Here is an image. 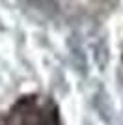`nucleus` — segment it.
Wrapping results in <instances>:
<instances>
[{
    "label": "nucleus",
    "mask_w": 123,
    "mask_h": 125,
    "mask_svg": "<svg viewBox=\"0 0 123 125\" xmlns=\"http://www.w3.org/2000/svg\"><path fill=\"white\" fill-rule=\"evenodd\" d=\"M0 125H62V118L58 104L49 95L26 94L0 110Z\"/></svg>",
    "instance_id": "1"
},
{
    "label": "nucleus",
    "mask_w": 123,
    "mask_h": 125,
    "mask_svg": "<svg viewBox=\"0 0 123 125\" xmlns=\"http://www.w3.org/2000/svg\"><path fill=\"white\" fill-rule=\"evenodd\" d=\"M118 80L123 88V54H121V62H119V67H118Z\"/></svg>",
    "instance_id": "2"
}]
</instances>
